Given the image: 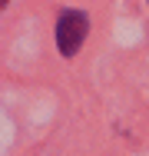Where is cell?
<instances>
[{
  "mask_svg": "<svg viewBox=\"0 0 149 156\" xmlns=\"http://www.w3.org/2000/svg\"><path fill=\"white\" fill-rule=\"evenodd\" d=\"M86 30H89V20L83 10H60L57 17V47L63 57H73L80 50V43L86 40Z\"/></svg>",
  "mask_w": 149,
  "mask_h": 156,
  "instance_id": "obj_1",
  "label": "cell"
},
{
  "mask_svg": "<svg viewBox=\"0 0 149 156\" xmlns=\"http://www.w3.org/2000/svg\"><path fill=\"white\" fill-rule=\"evenodd\" d=\"M0 3H3V7H7V0H0Z\"/></svg>",
  "mask_w": 149,
  "mask_h": 156,
  "instance_id": "obj_2",
  "label": "cell"
}]
</instances>
